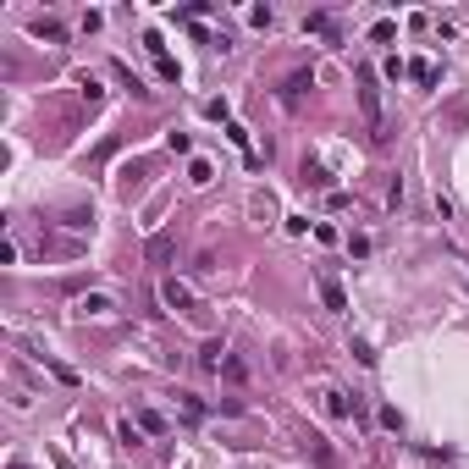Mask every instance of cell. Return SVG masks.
I'll return each instance as SVG.
<instances>
[{
    "label": "cell",
    "mask_w": 469,
    "mask_h": 469,
    "mask_svg": "<svg viewBox=\"0 0 469 469\" xmlns=\"http://www.w3.org/2000/svg\"><path fill=\"white\" fill-rule=\"evenodd\" d=\"M11 469H22V464H11Z\"/></svg>",
    "instance_id": "obj_18"
},
{
    "label": "cell",
    "mask_w": 469,
    "mask_h": 469,
    "mask_svg": "<svg viewBox=\"0 0 469 469\" xmlns=\"http://www.w3.org/2000/svg\"><path fill=\"white\" fill-rule=\"evenodd\" d=\"M221 370H227V381H243V376H248V365H243V359H227Z\"/></svg>",
    "instance_id": "obj_17"
},
{
    "label": "cell",
    "mask_w": 469,
    "mask_h": 469,
    "mask_svg": "<svg viewBox=\"0 0 469 469\" xmlns=\"http://www.w3.org/2000/svg\"><path fill=\"white\" fill-rule=\"evenodd\" d=\"M182 414H188V420H199V414H205V403H199L193 392H182Z\"/></svg>",
    "instance_id": "obj_15"
},
{
    "label": "cell",
    "mask_w": 469,
    "mask_h": 469,
    "mask_svg": "<svg viewBox=\"0 0 469 469\" xmlns=\"http://www.w3.org/2000/svg\"><path fill=\"white\" fill-rule=\"evenodd\" d=\"M33 33H39V39H50V45H61V39H67V28H61L56 17H33Z\"/></svg>",
    "instance_id": "obj_8"
},
{
    "label": "cell",
    "mask_w": 469,
    "mask_h": 469,
    "mask_svg": "<svg viewBox=\"0 0 469 469\" xmlns=\"http://www.w3.org/2000/svg\"><path fill=\"white\" fill-rule=\"evenodd\" d=\"M188 182L205 188V182H210V160H188Z\"/></svg>",
    "instance_id": "obj_12"
},
{
    "label": "cell",
    "mask_w": 469,
    "mask_h": 469,
    "mask_svg": "<svg viewBox=\"0 0 469 469\" xmlns=\"http://www.w3.org/2000/svg\"><path fill=\"white\" fill-rule=\"evenodd\" d=\"M359 111H365V127L376 144H387V116H381V88H376V72H359Z\"/></svg>",
    "instance_id": "obj_1"
},
{
    "label": "cell",
    "mask_w": 469,
    "mask_h": 469,
    "mask_svg": "<svg viewBox=\"0 0 469 469\" xmlns=\"http://www.w3.org/2000/svg\"><path fill=\"white\" fill-rule=\"evenodd\" d=\"M310 72H293V78H287V83H282V105H299V100H304V88H310Z\"/></svg>",
    "instance_id": "obj_5"
},
{
    "label": "cell",
    "mask_w": 469,
    "mask_h": 469,
    "mask_svg": "<svg viewBox=\"0 0 469 469\" xmlns=\"http://www.w3.org/2000/svg\"><path fill=\"white\" fill-rule=\"evenodd\" d=\"M160 299H166V310H177V315H199L193 287H188V282H177V276H166V282H160Z\"/></svg>",
    "instance_id": "obj_2"
},
{
    "label": "cell",
    "mask_w": 469,
    "mask_h": 469,
    "mask_svg": "<svg viewBox=\"0 0 469 469\" xmlns=\"http://www.w3.org/2000/svg\"><path fill=\"white\" fill-rule=\"evenodd\" d=\"M320 299H326V310H348V293H342V287H337V282H331V276H320Z\"/></svg>",
    "instance_id": "obj_6"
},
{
    "label": "cell",
    "mask_w": 469,
    "mask_h": 469,
    "mask_svg": "<svg viewBox=\"0 0 469 469\" xmlns=\"http://www.w3.org/2000/svg\"><path fill=\"white\" fill-rule=\"evenodd\" d=\"M408 72H414V78H420V83H436V67H431V61H414Z\"/></svg>",
    "instance_id": "obj_16"
},
{
    "label": "cell",
    "mask_w": 469,
    "mask_h": 469,
    "mask_svg": "<svg viewBox=\"0 0 469 469\" xmlns=\"http://www.w3.org/2000/svg\"><path fill=\"white\" fill-rule=\"evenodd\" d=\"M78 310H83V315H111L116 304H111L105 293H94V299H78Z\"/></svg>",
    "instance_id": "obj_11"
},
{
    "label": "cell",
    "mask_w": 469,
    "mask_h": 469,
    "mask_svg": "<svg viewBox=\"0 0 469 469\" xmlns=\"http://www.w3.org/2000/svg\"><path fill=\"white\" fill-rule=\"evenodd\" d=\"M199 365H205V370H221V365H227V348H221V342H205Z\"/></svg>",
    "instance_id": "obj_9"
},
{
    "label": "cell",
    "mask_w": 469,
    "mask_h": 469,
    "mask_svg": "<svg viewBox=\"0 0 469 469\" xmlns=\"http://www.w3.org/2000/svg\"><path fill=\"white\" fill-rule=\"evenodd\" d=\"M320 408H326V414H337V420H342V414H353V408H348V392H337V387H320Z\"/></svg>",
    "instance_id": "obj_4"
},
{
    "label": "cell",
    "mask_w": 469,
    "mask_h": 469,
    "mask_svg": "<svg viewBox=\"0 0 469 469\" xmlns=\"http://www.w3.org/2000/svg\"><path fill=\"white\" fill-rule=\"evenodd\" d=\"M304 447H310V459H315L320 469H331V464H337V453L326 447V436H315V431H310V442H304Z\"/></svg>",
    "instance_id": "obj_7"
},
{
    "label": "cell",
    "mask_w": 469,
    "mask_h": 469,
    "mask_svg": "<svg viewBox=\"0 0 469 469\" xmlns=\"http://www.w3.org/2000/svg\"><path fill=\"white\" fill-rule=\"evenodd\" d=\"M150 260H171V237H150Z\"/></svg>",
    "instance_id": "obj_13"
},
{
    "label": "cell",
    "mask_w": 469,
    "mask_h": 469,
    "mask_svg": "<svg viewBox=\"0 0 469 469\" xmlns=\"http://www.w3.org/2000/svg\"><path fill=\"white\" fill-rule=\"evenodd\" d=\"M166 144H171V155H188L193 144H188V133H166Z\"/></svg>",
    "instance_id": "obj_14"
},
{
    "label": "cell",
    "mask_w": 469,
    "mask_h": 469,
    "mask_svg": "<svg viewBox=\"0 0 469 469\" xmlns=\"http://www.w3.org/2000/svg\"><path fill=\"white\" fill-rule=\"evenodd\" d=\"M138 431L160 436V431H166V414H155V408H138Z\"/></svg>",
    "instance_id": "obj_10"
},
{
    "label": "cell",
    "mask_w": 469,
    "mask_h": 469,
    "mask_svg": "<svg viewBox=\"0 0 469 469\" xmlns=\"http://www.w3.org/2000/svg\"><path fill=\"white\" fill-rule=\"evenodd\" d=\"M144 45H150V56H155L160 78H177V61H171V56H166V45H160V33H144Z\"/></svg>",
    "instance_id": "obj_3"
}]
</instances>
